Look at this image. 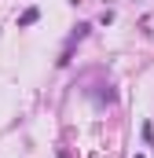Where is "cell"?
<instances>
[{
  "instance_id": "obj_1",
  "label": "cell",
  "mask_w": 154,
  "mask_h": 158,
  "mask_svg": "<svg viewBox=\"0 0 154 158\" xmlns=\"http://www.w3.org/2000/svg\"><path fill=\"white\" fill-rule=\"evenodd\" d=\"M37 19H40V11H37V7H30V11H26V15L18 19V30H26V26H33Z\"/></svg>"
}]
</instances>
